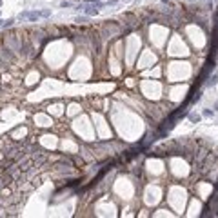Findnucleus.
Wrapping results in <instances>:
<instances>
[{
    "mask_svg": "<svg viewBox=\"0 0 218 218\" xmlns=\"http://www.w3.org/2000/svg\"><path fill=\"white\" fill-rule=\"evenodd\" d=\"M202 117H204V118H211V117H214V111H211V109H204V111H202Z\"/></svg>",
    "mask_w": 218,
    "mask_h": 218,
    "instance_id": "20e7f679",
    "label": "nucleus"
},
{
    "mask_svg": "<svg viewBox=\"0 0 218 218\" xmlns=\"http://www.w3.org/2000/svg\"><path fill=\"white\" fill-rule=\"evenodd\" d=\"M15 24V18H7V20H4V29H7V27H11Z\"/></svg>",
    "mask_w": 218,
    "mask_h": 218,
    "instance_id": "6e6552de",
    "label": "nucleus"
},
{
    "mask_svg": "<svg viewBox=\"0 0 218 218\" xmlns=\"http://www.w3.org/2000/svg\"><path fill=\"white\" fill-rule=\"evenodd\" d=\"M2 27H4V20H2V18H0V29H2Z\"/></svg>",
    "mask_w": 218,
    "mask_h": 218,
    "instance_id": "9d476101",
    "label": "nucleus"
},
{
    "mask_svg": "<svg viewBox=\"0 0 218 218\" xmlns=\"http://www.w3.org/2000/svg\"><path fill=\"white\" fill-rule=\"evenodd\" d=\"M214 109H216V111H218V102H216V106H214Z\"/></svg>",
    "mask_w": 218,
    "mask_h": 218,
    "instance_id": "9b49d317",
    "label": "nucleus"
},
{
    "mask_svg": "<svg viewBox=\"0 0 218 218\" xmlns=\"http://www.w3.org/2000/svg\"><path fill=\"white\" fill-rule=\"evenodd\" d=\"M216 82H218V75H213V78L207 82V86H209V87H214V86H216Z\"/></svg>",
    "mask_w": 218,
    "mask_h": 218,
    "instance_id": "0eeeda50",
    "label": "nucleus"
},
{
    "mask_svg": "<svg viewBox=\"0 0 218 218\" xmlns=\"http://www.w3.org/2000/svg\"><path fill=\"white\" fill-rule=\"evenodd\" d=\"M187 117H189V120H191L193 124H198V122L202 120V115H198V113H189Z\"/></svg>",
    "mask_w": 218,
    "mask_h": 218,
    "instance_id": "7ed1b4c3",
    "label": "nucleus"
},
{
    "mask_svg": "<svg viewBox=\"0 0 218 218\" xmlns=\"http://www.w3.org/2000/svg\"><path fill=\"white\" fill-rule=\"evenodd\" d=\"M75 22H78V24H86V22H87V16H76Z\"/></svg>",
    "mask_w": 218,
    "mask_h": 218,
    "instance_id": "1a4fd4ad",
    "label": "nucleus"
},
{
    "mask_svg": "<svg viewBox=\"0 0 218 218\" xmlns=\"http://www.w3.org/2000/svg\"><path fill=\"white\" fill-rule=\"evenodd\" d=\"M40 16H42V18H49L51 16V9H40Z\"/></svg>",
    "mask_w": 218,
    "mask_h": 218,
    "instance_id": "423d86ee",
    "label": "nucleus"
},
{
    "mask_svg": "<svg viewBox=\"0 0 218 218\" xmlns=\"http://www.w3.org/2000/svg\"><path fill=\"white\" fill-rule=\"evenodd\" d=\"M60 7H75V6H73V2H71V0H62V2H60Z\"/></svg>",
    "mask_w": 218,
    "mask_h": 218,
    "instance_id": "39448f33",
    "label": "nucleus"
},
{
    "mask_svg": "<svg viewBox=\"0 0 218 218\" xmlns=\"http://www.w3.org/2000/svg\"><path fill=\"white\" fill-rule=\"evenodd\" d=\"M84 6H82V11H84L87 16H95L96 13H98V7H96V4H87V2H82Z\"/></svg>",
    "mask_w": 218,
    "mask_h": 218,
    "instance_id": "f257e3e1",
    "label": "nucleus"
},
{
    "mask_svg": "<svg viewBox=\"0 0 218 218\" xmlns=\"http://www.w3.org/2000/svg\"><path fill=\"white\" fill-rule=\"evenodd\" d=\"M40 18H42L40 16V11H27V16H26V20H29V22H36Z\"/></svg>",
    "mask_w": 218,
    "mask_h": 218,
    "instance_id": "f03ea898",
    "label": "nucleus"
},
{
    "mask_svg": "<svg viewBox=\"0 0 218 218\" xmlns=\"http://www.w3.org/2000/svg\"><path fill=\"white\" fill-rule=\"evenodd\" d=\"M0 6H2V0H0Z\"/></svg>",
    "mask_w": 218,
    "mask_h": 218,
    "instance_id": "f8f14e48",
    "label": "nucleus"
}]
</instances>
